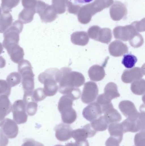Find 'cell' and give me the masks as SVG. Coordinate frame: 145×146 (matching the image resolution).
I'll list each match as a JSON object with an SVG mask.
<instances>
[{
	"instance_id": "obj_9",
	"label": "cell",
	"mask_w": 145,
	"mask_h": 146,
	"mask_svg": "<svg viewBox=\"0 0 145 146\" xmlns=\"http://www.w3.org/2000/svg\"><path fill=\"white\" fill-rule=\"evenodd\" d=\"M138 32L132 24L125 26H117L113 30L115 38L124 42L129 41Z\"/></svg>"
},
{
	"instance_id": "obj_34",
	"label": "cell",
	"mask_w": 145,
	"mask_h": 146,
	"mask_svg": "<svg viewBox=\"0 0 145 146\" xmlns=\"http://www.w3.org/2000/svg\"><path fill=\"white\" fill-rule=\"evenodd\" d=\"M20 0H1L2 10L3 13H9L11 9L18 6Z\"/></svg>"
},
{
	"instance_id": "obj_20",
	"label": "cell",
	"mask_w": 145,
	"mask_h": 146,
	"mask_svg": "<svg viewBox=\"0 0 145 146\" xmlns=\"http://www.w3.org/2000/svg\"><path fill=\"white\" fill-rule=\"evenodd\" d=\"M31 91L24 92L23 100L25 105L26 112L30 116L34 115L36 113L38 106L37 102L33 99L31 96Z\"/></svg>"
},
{
	"instance_id": "obj_42",
	"label": "cell",
	"mask_w": 145,
	"mask_h": 146,
	"mask_svg": "<svg viewBox=\"0 0 145 146\" xmlns=\"http://www.w3.org/2000/svg\"><path fill=\"white\" fill-rule=\"evenodd\" d=\"M145 131H141L138 133L135 137V146H145Z\"/></svg>"
},
{
	"instance_id": "obj_7",
	"label": "cell",
	"mask_w": 145,
	"mask_h": 146,
	"mask_svg": "<svg viewBox=\"0 0 145 146\" xmlns=\"http://www.w3.org/2000/svg\"><path fill=\"white\" fill-rule=\"evenodd\" d=\"M12 112L13 120L17 124L25 123L28 119L25 105L23 100H16L13 104Z\"/></svg>"
},
{
	"instance_id": "obj_10",
	"label": "cell",
	"mask_w": 145,
	"mask_h": 146,
	"mask_svg": "<svg viewBox=\"0 0 145 146\" xmlns=\"http://www.w3.org/2000/svg\"><path fill=\"white\" fill-rule=\"evenodd\" d=\"M110 8L111 18L114 21H119L124 19L127 14V9L125 4L115 1Z\"/></svg>"
},
{
	"instance_id": "obj_41",
	"label": "cell",
	"mask_w": 145,
	"mask_h": 146,
	"mask_svg": "<svg viewBox=\"0 0 145 146\" xmlns=\"http://www.w3.org/2000/svg\"><path fill=\"white\" fill-rule=\"evenodd\" d=\"M101 29L99 26L95 25L91 27L88 31V35L89 36L94 40L97 41L99 32Z\"/></svg>"
},
{
	"instance_id": "obj_50",
	"label": "cell",
	"mask_w": 145,
	"mask_h": 146,
	"mask_svg": "<svg viewBox=\"0 0 145 146\" xmlns=\"http://www.w3.org/2000/svg\"><path fill=\"white\" fill-rule=\"evenodd\" d=\"M9 114L7 111L0 107V127L2 126L5 120V117Z\"/></svg>"
},
{
	"instance_id": "obj_22",
	"label": "cell",
	"mask_w": 145,
	"mask_h": 146,
	"mask_svg": "<svg viewBox=\"0 0 145 146\" xmlns=\"http://www.w3.org/2000/svg\"><path fill=\"white\" fill-rule=\"evenodd\" d=\"M87 33L84 31L75 32L72 34L71 40L73 44L80 46H85L89 42Z\"/></svg>"
},
{
	"instance_id": "obj_26",
	"label": "cell",
	"mask_w": 145,
	"mask_h": 146,
	"mask_svg": "<svg viewBox=\"0 0 145 146\" xmlns=\"http://www.w3.org/2000/svg\"><path fill=\"white\" fill-rule=\"evenodd\" d=\"M104 94L105 96L111 101L113 99L119 98L120 96L117 86L115 83L112 82H109L106 86Z\"/></svg>"
},
{
	"instance_id": "obj_46",
	"label": "cell",
	"mask_w": 145,
	"mask_h": 146,
	"mask_svg": "<svg viewBox=\"0 0 145 146\" xmlns=\"http://www.w3.org/2000/svg\"><path fill=\"white\" fill-rule=\"evenodd\" d=\"M81 7L80 5H75L70 1H69L68 7H67V9L69 13L77 15Z\"/></svg>"
},
{
	"instance_id": "obj_11",
	"label": "cell",
	"mask_w": 145,
	"mask_h": 146,
	"mask_svg": "<svg viewBox=\"0 0 145 146\" xmlns=\"http://www.w3.org/2000/svg\"><path fill=\"white\" fill-rule=\"evenodd\" d=\"M144 69L135 67L124 70L121 76L122 80L125 83H130L143 78L144 75Z\"/></svg>"
},
{
	"instance_id": "obj_54",
	"label": "cell",
	"mask_w": 145,
	"mask_h": 146,
	"mask_svg": "<svg viewBox=\"0 0 145 146\" xmlns=\"http://www.w3.org/2000/svg\"><path fill=\"white\" fill-rule=\"evenodd\" d=\"M3 45L0 42V54L3 53Z\"/></svg>"
},
{
	"instance_id": "obj_24",
	"label": "cell",
	"mask_w": 145,
	"mask_h": 146,
	"mask_svg": "<svg viewBox=\"0 0 145 146\" xmlns=\"http://www.w3.org/2000/svg\"><path fill=\"white\" fill-rule=\"evenodd\" d=\"M61 113L62 120L64 123L72 124L76 120V112L72 107H69L63 109L60 111Z\"/></svg>"
},
{
	"instance_id": "obj_12",
	"label": "cell",
	"mask_w": 145,
	"mask_h": 146,
	"mask_svg": "<svg viewBox=\"0 0 145 146\" xmlns=\"http://www.w3.org/2000/svg\"><path fill=\"white\" fill-rule=\"evenodd\" d=\"M102 114L101 106L97 102L89 104L83 111V117L90 122L97 119L102 115Z\"/></svg>"
},
{
	"instance_id": "obj_32",
	"label": "cell",
	"mask_w": 145,
	"mask_h": 146,
	"mask_svg": "<svg viewBox=\"0 0 145 146\" xmlns=\"http://www.w3.org/2000/svg\"><path fill=\"white\" fill-rule=\"evenodd\" d=\"M69 0H52V6L57 14H62L65 13L68 7Z\"/></svg>"
},
{
	"instance_id": "obj_29",
	"label": "cell",
	"mask_w": 145,
	"mask_h": 146,
	"mask_svg": "<svg viewBox=\"0 0 145 146\" xmlns=\"http://www.w3.org/2000/svg\"><path fill=\"white\" fill-rule=\"evenodd\" d=\"M92 128L97 131H104L108 128L109 123L104 116H100L97 119L91 122Z\"/></svg>"
},
{
	"instance_id": "obj_44",
	"label": "cell",
	"mask_w": 145,
	"mask_h": 146,
	"mask_svg": "<svg viewBox=\"0 0 145 146\" xmlns=\"http://www.w3.org/2000/svg\"><path fill=\"white\" fill-rule=\"evenodd\" d=\"M132 25L134 27L135 30L138 32H142L145 31V21L144 19L141 21H134L132 23Z\"/></svg>"
},
{
	"instance_id": "obj_21",
	"label": "cell",
	"mask_w": 145,
	"mask_h": 146,
	"mask_svg": "<svg viewBox=\"0 0 145 146\" xmlns=\"http://www.w3.org/2000/svg\"><path fill=\"white\" fill-rule=\"evenodd\" d=\"M88 74L90 80L94 81L102 80L105 76L104 67L97 65H94L89 68Z\"/></svg>"
},
{
	"instance_id": "obj_51",
	"label": "cell",
	"mask_w": 145,
	"mask_h": 146,
	"mask_svg": "<svg viewBox=\"0 0 145 146\" xmlns=\"http://www.w3.org/2000/svg\"><path fill=\"white\" fill-rule=\"evenodd\" d=\"M74 146H89L88 141L87 139L79 140L76 141L74 143Z\"/></svg>"
},
{
	"instance_id": "obj_14",
	"label": "cell",
	"mask_w": 145,
	"mask_h": 146,
	"mask_svg": "<svg viewBox=\"0 0 145 146\" xmlns=\"http://www.w3.org/2000/svg\"><path fill=\"white\" fill-rule=\"evenodd\" d=\"M102 113L109 123H118L121 120V114L115 109H114L112 103L101 107Z\"/></svg>"
},
{
	"instance_id": "obj_56",
	"label": "cell",
	"mask_w": 145,
	"mask_h": 146,
	"mask_svg": "<svg viewBox=\"0 0 145 146\" xmlns=\"http://www.w3.org/2000/svg\"><path fill=\"white\" fill-rule=\"evenodd\" d=\"M54 146H64L63 145H56Z\"/></svg>"
},
{
	"instance_id": "obj_30",
	"label": "cell",
	"mask_w": 145,
	"mask_h": 146,
	"mask_svg": "<svg viewBox=\"0 0 145 146\" xmlns=\"http://www.w3.org/2000/svg\"><path fill=\"white\" fill-rule=\"evenodd\" d=\"M112 33L110 28H104L100 29L99 32L97 41L103 43L108 44L112 39Z\"/></svg>"
},
{
	"instance_id": "obj_53",
	"label": "cell",
	"mask_w": 145,
	"mask_h": 146,
	"mask_svg": "<svg viewBox=\"0 0 145 146\" xmlns=\"http://www.w3.org/2000/svg\"><path fill=\"white\" fill-rule=\"evenodd\" d=\"M93 1V0H75V2L76 3H81V4L89 3Z\"/></svg>"
},
{
	"instance_id": "obj_28",
	"label": "cell",
	"mask_w": 145,
	"mask_h": 146,
	"mask_svg": "<svg viewBox=\"0 0 145 146\" xmlns=\"http://www.w3.org/2000/svg\"><path fill=\"white\" fill-rule=\"evenodd\" d=\"M35 13V9H34L24 8L19 14V20L23 24L30 23L33 20Z\"/></svg>"
},
{
	"instance_id": "obj_13",
	"label": "cell",
	"mask_w": 145,
	"mask_h": 146,
	"mask_svg": "<svg viewBox=\"0 0 145 146\" xmlns=\"http://www.w3.org/2000/svg\"><path fill=\"white\" fill-rule=\"evenodd\" d=\"M119 108L127 118H137L140 115V113L137 110L134 103L129 100L121 101L119 104Z\"/></svg>"
},
{
	"instance_id": "obj_31",
	"label": "cell",
	"mask_w": 145,
	"mask_h": 146,
	"mask_svg": "<svg viewBox=\"0 0 145 146\" xmlns=\"http://www.w3.org/2000/svg\"><path fill=\"white\" fill-rule=\"evenodd\" d=\"M131 89L133 93L136 95L144 94L145 81L144 79H140L133 82L131 85Z\"/></svg>"
},
{
	"instance_id": "obj_16",
	"label": "cell",
	"mask_w": 145,
	"mask_h": 146,
	"mask_svg": "<svg viewBox=\"0 0 145 146\" xmlns=\"http://www.w3.org/2000/svg\"><path fill=\"white\" fill-rule=\"evenodd\" d=\"M1 127L2 130L8 138L14 139L18 135V127L13 120L6 118Z\"/></svg>"
},
{
	"instance_id": "obj_1",
	"label": "cell",
	"mask_w": 145,
	"mask_h": 146,
	"mask_svg": "<svg viewBox=\"0 0 145 146\" xmlns=\"http://www.w3.org/2000/svg\"><path fill=\"white\" fill-rule=\"evenodd\" d=\"M60 70L61 77L58 83L60 92L70 95L74 100L78 99L81 97V92L77 88L84 84V76L81 73L72 72L70 68H63Z\"/></svg>"
},
{
	"instance_id": "obj_18",
	"label": "cell",
	"mask_w": 145,
	"mask_h": 146,
	"mask_svg": "<svg viewBox=\"0 0 145 146\" xmlns=\"http://www.w3.org/2000/svg\"><path fill=\"white\" fill-rule=\"evenodd\" d=\"M109 50L112 56L120 57L128 53V48L127 44L121 41L115 40L109 45Z\"/></svg>"
},
{
	"instance_id": "obj_43",
	"label": "cell",
	"mask_w": 145,
	"mask_h": 146,
	"mask_svg": "<svg viewBox=\"0 0 145 146\" xmlns=\"http://www.w3.org/2000/svg\"><path fill=\"white\" fill-rule=\"evenodd\" d=\"M37 0H22V5L24 8L35 9Z\"/></svg>"
},
{
	"instance_id": "obj_27",
	"label": "cell",
	"mask_w": 145,
	"mask_h": 146,
	"mask_svg": "<svg viewBox=\"0 0 145 146\" xmlns=\"http://www.w3.org/2000/svg\"><path fill=\"white\" fill-rule=\"evenodd\" d=\"M12 16L9 13H3L0 16V33H3L12 25Z\"/></svg>"
},
{
	"instance_id": "obj_37",
	"label": "cell",
	"mask_w": 145,
	"mask_h": 146,
	"mask_svg": "<svg viewBox=\"0 0 145 146\" xmlns=\"http://www.w3.org/2000/svg\"><path fill=\"white\" fill-rule=\"evenodd\" d=\"M130 45L134 48L141 47L144 42L143 37L138 33H137L130 40H129Z\"/></svg>"
},
{
	"instance_id": "obj_3",
	"label": "cell",
	"mask_w": 145,
	"mask_h": 146,
	"mask_svg": "<svg viewBox=\"0 0 145 146\" xmlns=\"http://www.w3.org/2000/svg\"><path fill=\"white\" fill-rule=\"evenodd\" d=\"M18 70L21 76V82L24 92L33 91L35 87V75L30 62L27 60L21 61L18 63Z\"/></svg>"
},
{
	"instance_id": "obj_35",
	"label": "cell",
	"mask_w": 145,
	"mask_h": 146,
	"mask_svg": "<svg viewBox=\"0 0 145 146\" xmlns=\"http://www.w3.org/2000/svg\"><path fill=\"white\" fill-rule=\"evenodd\" d=\"M138 61L137 57L131 54H127L123 56L122 63L127 68H132L135 66Z\"/></svg>"
},
{
	"instance_id": "obj_47",
	"label": "cell",
	"mask_w": 145,
	"mask_h": 146,
	"mask_svg": "<svg viewBox=\"0 0 145 146\" xmlns=\"http://www.w3.org/2000/svg\"><path fill=\"white\" fill-rule=\"evenodd\" d=\"M21 146H44V145L32 139H26Z\"/></svg>"
},
{
	"instance_id": "obj_5",
	"label": "cell",
	"mask_w": 145,
	"mask_h": 146,
	"mask_svg": "<svg viewBox=\"0 0 145 146\" xmlns=\"http://www.w3.org/2000/svg\"><path fill=\"white\" fill-rule=\"evenodd\" d=\"M35 11L36 13L40 15L41 21L44 23L52 22L58 18V14L52 6L40 0H37Z\"/></svg>"
},
{
	"instance_id": "obj_55",
	"label": "cell",
	"mask_w": 145,
	"mask_h": 146,
	"mask_svg": "<svg viewBox=\"0 0 145 146\" xmlns=\"http://www.w3.org/2000/svg\"><path fill=\"white\" fill-rule=\"evenodd\" d=\"M1 15V8H0V16Z\"/></svg>"
},
{
	"instance_id": "obj_36",
	"label": "cell",
	"mask_w": 145,
	"mask_h": 146,
	"mask_svg": "<svg viewBox=\"0 0 145 146\" xmlns=\"http://www.w3.org/2000/svg\"><path fill=\"white\" fill-rule=\"evenodd\" d=\"M7 81L11 87L15 86L20 83L21 76L19 73L13 72L10 73L7 78Z\"/></svg>"
},
{
	"instance_id": "obj_33",
	"label": "cell",
	"mask_w": 145,
	"mask_h": 146,
	"mask_svg": "<svg viewBox=\"0 0 145 146\" xmlns=\"http://www.w3.org/2000/svg\"><path fill=\"white\" fill-rule=\"evenodd\" d=\"M74 99L70 95H65L62 96L58 102V109L60 111L65 108L69 107H72Z\"/></svg>"
},
{
	"instance_id": "obj_45",
	"label": "cell",
	"mask_w": 145,
	"mask_h": 146,
	"mask_svg": "<svg viewBox=\"0 0 145 146\" xmlns=\"http://www.w3.org/2000/svg\"><path fill=\"white\" fill-rule=\"evenodd\" d=\"M97 103L101 107L107 105L111 103V101L108 99L105 96L104 94H100L98 97L97 99Z\"/></svg>"
},
{
	"instance_id": "obj_52",
	"label": "cell",
	"mask_w": 145,
	"mask_h": 146,
	"mask_svg": "<svg viewBox=\"0 0 145 146\" xmlns=\"http://www.w3.org/2000/svg\"><path fill=\"white\" fill-rule=\"evenodd\" d=\"M6 62L4 58L0 56V68H3L6 66Z\"/></svg>"
},
{
	"instance_id": "obj_4",
	"label": "cell",
	"mask_w": 145,
	"mask_h": 146,
	"mask_svg": "<svg viewBox=\"0 0 145 146\" xmlns=\"http://www.w3.org/2000/svg\"><path fill=\"white\" fill-rule=\"evenodd\" d=\"M23 24L19 20L14 21L3 33V46L7 50L18 45L19 34L23 30Z\"/></svg>"
},
{
	"instance_id": "obj_6",
	"label": "cell",
	"mask_w": 145,
	"mask_h": 146,
	"mask_svg": "<svg viewBox=\"0 0 145 146\" xmlns=\"http://www.w3.org/2000/svg\"><path fill=\"white\" fill-rule=\"evenodd\" d=\"M121 124L124 133H136L141 130H144L145 114L141 112L137 118H127Z\"/></svg>"
},
{
	"instance_id": "obj_40",
	"label": "cell",
	"mask_w": 145,
	"mask_h": 146,
	"mask_svg": "<svg viewBox=\"0 0 145 146\" xmlns=\"http://www.w3.org/2000/svg\"><path fill=\"white\" fill-rule=\"evenodd\" d=\"M11 87L7 82L4 80H0V95L9 96L11 93Z\"/></svg>"
},
{
	"instance_id": "obj_17",
	"label": "cell",
	"mask_w": 145,
	"mask_h": 146,
	"mask_svg": "<svg viewBox=\"0 0 145 146\" xmlns=\"http://www.w3.org/2000/svg\"><path fill=\"white\" fill-rule=\"evenodd\" d=\"M54 130L56 138L60 141H66L72 138L73 130L70 125L60 123L56 126Z\"/></svg>"
},
{
	"instance_id": "obj_48",
	"label": "cell",
	"mask_w": 145,
	"mask_h": 146,
	"mask_svg": "<svg viewBox=\"0 0 145 146\" xmlns=\"http://www.w3.org/2000/svg\"><path fill=\"white\" fill-rule=\"evenodd\" d=\"M9 143V140L2 129H0V146H7Z\"/></svg>"
},
{
	"instance_id": "obj_2",
	"label": "cell",
	"mask_w": 145,
	"mask_h": 146,
	"mask_svg": "<svg viewBox=\"0 0 145 146\" xmlns=\"http://www.w3.org/2000/svg\"><path fill=\"white\" fill-rule=\"evenodd\" d=\"M60 70L57 68L47 69L38 76L39 81L44 85L43 92L46 96L52 97L55 95L58 90V83L61 77Z\"/></svg>"
},
{
	"instance_id": "obj_15",
	"label": "cell",
	"mask_w": 145,
	"mask_h": 146,
	"mask_svg": "<svg viewBox=\"0 0 145 146\" xmlns=\"http://www.w3.org/2000/svg\"><path fill=\"white\" fill-rule=\"evenodd\" d=\"M96 133V131L92 128L91 124H88L83 128L72 131V137L75 141L87 139L88 138L93 137Z\"/></svg>"
},
{
	"instance_id": "obj_8",
	"label": "cell",
	"mask_w": 145,
	"mask_h": 146,
	"mask_svg": "<svg viewBox=\"0 0 145 146\" xmlns=\"http://www.w3.org/2000/svg\"><path fill=\"white\" fill-rule=\"evenodd\" d=\"M98 92V88L96 83L93 82H86L82 94V101L86 104L92 103L96 99Z\"/></svg>"
},
{
	"instance_id": "obj_19",
	"label": "cell",
	"mask_w": 145,
	"mask_h": 146,
	"mask_svg": "<svg viewBox=\"0 0 145 146\" xmlns=\"http://www.w3.org/2000/svg\"><path fill=\"white\" fill-rule=\"evenodd\" d=\"M95 14L90 3H88L81 7L77 15L79 22L81 24L86 25L90 22L92 17Z\"/></svg>"
},
{
	"instance_id": "obj_49",
	"label": "cell",
	"mask_w": 145,
	"mask_h": 146,
	"mask_svg": "<svg viewBox=\"0 0 145 146\" xmlns=\"http://www.w3.org/2000/svg\"><path fill=\"white\" fill-rule=\"evenodd\" d=\"M117 140L112 137H110L106 142V146H120Z\"/></svg>"
},
{
	"instance_id": "obj_38",
	"label": "cell",
	"mask_w": 145,
	"mask_h": 146,
	"mask_svg": "<svg viewBox=\"0 0 145 146\" xmlns=\"http://www.w3.org/2000/svg\"><path fill=\"white\" fill-rule=\"evenodd\" d=\"M0 107L10 113L12 110V106L8 97L6 95H0Z\"/></svg>"
},
{
	"instance_id": "obj_25",
	"label": "cell",
	"mask_w": 145,
	"mask_h": 146,
	"mask_svg": "<svg viewBox=\"0 0 145 146\" xmlns=\"http://www.w3.org/2000/svg\"><path fill=\"white\" fill-rule=\"evenodd\" d=\"M108 130L111 137L115 138L120 144L122 141L124 133L121 124L118 123H111L109 126Z\"/></svg>"
},
{
	"instance_id": "obj_39",
	"label": "cell",
	"mask_w": 145,
	"mask_h": 146,
	"mask_svg": "<svg viewBox=\"0 0 145 146\" xmlns=\"http://www.w3.org/2000/svg\"><path fill=\"white\" fill-rule=\"evenodd\" d=\"M31 94L33 99L37 102L42 101L47 97L43 92V88H37L35 90L31 91Z\"/></svg>"
},
{
	"instance_id": "obj_23",
	"label": "cell",
	"mask_w": 145,
	"mask_h": 146,
	"mask_svg": "<svg viewBox=\"0 0 145 146\" xmlns=\"http://www.w3.org/2000/svg\"><path fill=\"white\" fill-rule=\"evenodd\" d=\"M7 51L11 60L15 63H19L24 60V50L19 45L10 48Z\"/></svg>"
}]
</instances>
